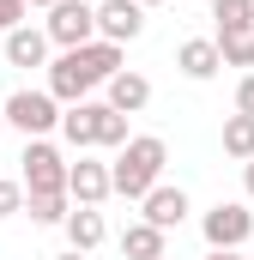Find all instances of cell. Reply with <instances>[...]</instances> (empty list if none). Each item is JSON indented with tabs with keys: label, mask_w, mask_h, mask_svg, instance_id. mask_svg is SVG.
I'll return each mask as SVG.
<instances>
[{
	"label": "cell",
	"mask_w": 254,
	"mask_h": 260,
	"mask_svg": "<svg viewBox=\"0 0 254 260\" xmlns=\"http://www.w3.org/2000/svg\"><path fill=\"white\" fill-rule=\"evenodd\" d=\"M85 6H97V0H85Z\"/></svg>",
	"instance_id": "obj_30"
},
{
	"label": "cell",
	"mask_w": 254,
	"mask_h": 260,
	"mask_svg": "<svg viewBox=\"0 0 254 260\" xmlns=\"http://www.w3.org/2000/svg\"><path fill=\"white\" fill-rule=\"evenodd\" d=\"M73 55H79V67H85V79H91V85H109V79L121 73V49H115V43H103V37H97V43H85V49H73Z\"/></svg>",
	"instance_id": "obj_15"
},
{
	"label": "cell",
	"mask_w": 254,
	"mask_h": 260,
	"mask_svg": "<svg viewBox=\"0 0 254 260\" xmlns=\"http://www.w3.org/2000/svg\"><path fill=\"white\" fill-rule=\"evenodd\" d=\"M139 30H145V6H139V0H97V37H103V43L127 49Z\"/></svg>",
	"instance_id": "obj_6"
},
{
	"label": "cell",
	"mask_w": 254,
	"mask_h": 260,
	"mask_svg": "<svg viewBox=\"0 0 254 260\" xmlns=\"http://www.w3.org/2000/svg\"><path fill=\"white\" fill-rule=\"evenodd\" d=\"M164 242H170V236H164V230H151L145 218L121 230V254H127V260H164Z\"/></svg>",
	"instance_id": "obj_16"
},
{
	"label": "cell",
	"mask_w": 254,
	"mask_h": 260,
	"mask_svg": "<svg viewBox=\"0 0 254 260\" xmlns=\"http://www.w3.org/2000/svg\"><path fill=\"white\" fill-rule=\"evenodd\" d=\"M164 164H170V145L157 133H127V145L115 151V164H109V194L145 200L164 182Z\"/></svg>",
	"instance_id": "obj_1"
},
{
	"label": "cell",
	"mask_w": 254,
	"mask_h": 260,
	"mask_svg": "<svg viewBox=\"0 0 254 260\" xmlns=\"http://www.w3.org/2000/svg\"><path fill=\"white\" fill-rule=\"evenodd\" d=\"M24 12H30L24 0H0V37H6V30H18V24H24Z\"/></svg>",
	"instance_id": "obj_23"
},
{
	"label": "cell",
	"mask_w": 254,
	"mask_h": 260,
	"mask_svg": "<svg viewBox=\"0 0 254 260\" xmlns=\"http://www.w3.org/2000/svg\"><path fill=\"white\" fill-rule=\"evenodd\" d=\"M49 97H55V103H85V97H91V79H85V67H79L73 49H61V55L49 61Z\"/></svg>",
	"instance_id": "obj_9"
},
{
	"label": "cell",
	"mask_w": 254,
	"mask_h": 260,
	"mask_svg": "<svg viewBox=\"0 0 254 260\" xmlns=\"http://www.w3.org/2000/svg\"><path fill=\"white\" fill-rule=\"evenodd\" d=\"M242 188H248V200H254V157L242 164Z\"/></svg>",
	"instance_id": "obj_26"
},
{
	"label": "cell",
	"mask_w": 254,
	"mask_h": 260,
	"mask_svg": "<svg viewBox=\"0 0 254 260\" xmlns=\"http://www.w3.org/2000/svg\"><path fill=\"white\" fill-rule=\"evenodd\" d=\"M24 6H43V12H49V6H55V0H24Z\"/></svg>",
	"instance_id": "obj_28"
},
{
	"label": "cell",
	"mask_w": 254,
	"mask_h": 260,
	"mask_svg": "<svg viewBox=\"0 0 254 260\" xmlns=\"http://www.w3.org/2000/svg\"><path fill=\"white\" fill-rule=\"evenodd\" d=\"M176 67H182V73H188L194 85H206V79H218V43H212V37H188V43H182V49H176Z\"/></svg>",
	"instance_id": "obj_13"
},
{
	"label": "cell",
	"mask_w": 254,
	"mask_h": 260,
	"mask_svg": "<svg viewBox=\"0 0 254 260\" xmlns=\"http://www.w3.org/2000/svg\"><path fill=\"white\" fill-rule=\"evenodd\" d=\"M164 260H170V254H164Z\"/></svg>",
	"instance_id": "obj_32"
},
{
	"label": "cell",
	"mask_w": 254,
	"mask_h": 260,
	"mask_svg": "<svg viewBox=\"0 0 254 260\" xmlns=\"http://www.w3.org/2000/svg\"><path fill=\"white\" fill-rule=\"evenodd\" d=\"M224 157H236V164L254 157V115H230L224 121Z\"/></svg>",
	"instance_id": "obj_17"
},
{
	"label": "cell",
	"mask_w": 254,
	"mask_h": 260,
	"mask_svg": "<svg viewBox=\"0 0 254 260\" xmlns=\"http://www.w3.org/2000/svg\"><path fill=\"white\" fill-rule=\"evenodd\" d=\"M212 43H218V61L224 67H254V30H224Z\"/></svg>",
	"instance_id": "obj_18"
},
{
	"label": "cell",
	"mask_w": 254,
	"mask_h": 260,
	"mask_svg": "<svg viewBox=\"0 0 254 260\" xmlns=\"http://www.w3.org/2000/svg\"><path fill=\"white\" fill-rule=\"evenodd\" d=\"M24 176H18V188L24 194H67V157L49 145V139H24Z\"/></svg>",
	"instance_id": "obj_4"
},
{
	"label": "cell",
	"mask_w": 254,
	"mask_h": 260,
	"mask_svg": "<svg viewBox=\"0 0 254 260\" xmlns=\"http://www.w3.org/2000/svg\"><path fill=\"white\" fill-rule=\"evenodd\" d=\"M24 212H30V224H67L73 200L67 194H24Z\"/></svg>",
	"instance_id": "obj_19"
},
{
	"label": "cell",
	"mask_w": 254,
	"mask_h": 260,
	"mask_svg": "<svg viewBox=\"0 0 254 260\" xmlns=\"http://www.w3.org/2000/svg\"><path fill=\"white\" fill-rule=\"evenodd\" d=\"M67 200L73 206H103L109 200V164H97V157H73L67 164Z\"/></svg>",
	"instance_id": "obj_7"
},
{
	"label": "cell",
	"mask_w": 254,
	"mask_h": 260,
	"mask_svg": "<svg viewBox=\"0 0 254 260\" xmlns=\"http://www.w3.org/2000/svg\"><path fill=\"white\" fill-rule=\"evenodd\" d=\"M97 145H115V151L127 145V115H115L109 103H103V121H97Z\"/></svg>",
	"instance_id": "obj_21"
},
{
	"label": "cell",
	"mask_w": 254,
	"mask_h": 260,
	"mask_svg": "<svg viewBox=\"0 0 254 260\" xmlns=\"http://www.w3.org/2000/svg\"><path fill=\"white\" fill-rule=\"evenodd\" d=\"M236 115H254V73H242V85H236Z\"/></svg>",
	"instance_id": "obj_24"
},
{
	"label": "cell",
	"mask_w": 254,
	"mask_h": 260,
	"mask_svg": "<svg viewBox=\"0 0 254 260\" xmlns=\"http://www.w3.org/2000/svg\"><path fill=\"white\" fill-rule=\"evenodd\" d=\"M139 6H164V0H139Z\"/></svg>",
	"instance_id": "obj_29"
},
{
	"label": "cell",
	"mask_w": 254,
	"mask_h": 260,
	"mask_svg": "<svg viewBox=\"0 0 254 260\" xmlns=\"http://www.w3.org/2000/svg\"><path fill=\"white\" fill-rule=\"evenodd\" d=\"M61 230H67V248H79V254H91V248L109 236V224H103V212H97V206H73Z\"/></svg>",
	"instance_id": "obj_12"
},
{
	"label": "cell",
	"mask_w": 254,
	"mask_h": 260,
	"mask_svg": "<svg viewBox=\"0 0 254 260\" xmlns=\"http://www.w3.org/2000/svg\"><path fill=\"white\" fill-rule=\"evenodd\" d=\"M212 18H218V37L224 30H254V0H212Z\"/></svg>",
	"instance_id": "obj_20"
},
{
	"label": "cell",
	"mask_w": 254,
	"mask_h": 260,
	"mask_svg": "<svg viewBox=\"0 0 254 260\" xmlns=\"http://www.w3.org/2000/svg\"><path fill=\"white\" fill-rule=\"evenodd\" d=\"M12 212H24V188L12 176H0V218H12Z\"/></svg>",
	"instance_id": "obj_22"
},
{
	"label": "cell",
	"mask_w": 254,
	"mask_h": 260,
	"mask_svg": "<svg viewBox=\"0 0 254 260\" xmlns=\"http://www.w3.org/2000/svg\"><path fill=\"white\" fill-rule=\"evenodd\" d=\"M145 103H151V79L133 73V67H121V73L109 79V109H115V115H139Z\"/></svg>",
	"instance_id": "obj_11"
},
{
	"label": "cell",
	"mask_w": 254,
	"mask_h": 260,
	"mask_svg": "<svg viewBox=\"0 0 254 260\" xmlns=\"http://www.w3.org/2000/svg\"><path fill=\"white\" fill-rule=\"evenodd\" d=\"M139 218H145L151 230H164V236H170V230H182V218H188V194H182V188H170V182H157L151 194L139 200Z\"/></svg>",
	"instance_id": "obj_8"
},
{
	"label": "cell",
	"mask_w": 254,
	"mask_h": 260,
	"mask_svg": "<svg viewBox=\"0 0 254 260\" xmlns=\"http://www.w3.org/2000/svg\"><path fill=\"white\" fill-rule=\"evenodd\" d=\"M43 61H49V37L43 30H30V24L6 30V67H43Z\"/></svg>",
	"instance_id": "obj_14"
},
{
	"label": "cell",
	"mask_w": 254,
	"mask_h": 260,
	"mask_svg": "<svg viewBox=\"0 0 254 260\" xmlns=\"http://www.w3.org/2000/svg\"><path fill=\"white\" fill-rule=\"evenodd\" d=\"M206 260H242L236 248H206Z\"/></svg>",
	"instance_id": "obj_25"
},
{
	"label": "cell",
	"mask_w": 254,
	"mask_h": 260,
	"mask_svg": "<svg viewBox=\"0 0 254 260\" xmlns=\"http://www.w3.org/2000/svg\"><path fill=\"white\" fill-rule=\"evenodd\" d=\"M200 230H206V248H242L254 236V212L242 200H218V206L200 218Z\"/></svg>",
	"instance_id": "obj_5"
},
{
	"label": "cell",
	"mask_w": 254,
	"mask_h": 260,
	"mask_svg": "<svg viewBox=\"0 0 254 260\" xmlns=\"http://www.w3.org/2000/svg\"><path fill=\"white\" fill-rule=\"evenodd\" d=\"M0 133H6V121H0Z\"/></svg>",
	"instance_id": "obj_31"
},
{
	"label": "cell",
	"mask_w": 254,
	"mask_h": 260,
	"mask_svg": "<svg viewBox=\"0 0 254 260\" xmlns=\"http://www.w3.org/2000/svg\"><path fill=\"white\" fill-rule=\"evenodd\" d=\"M0 121L18 127L24 139H43V133L61 127V103H55L49 91H30V85H24V91H12V97L0 103Z\"/></svg>",
	"instance_id": "obj_2"
},
{
	"label": "cell",
	"mask_w": 254,
	"mask_h": 260,
	"mask_svg": "<svg viewBox=\"0 0 254 260\" xmlns=\"http://www.w3.org/2000/svg\"><path fill=\"white\" fill-rule=\"evenodd\" d=\"M97 121H103V103H91V97H85V103H67L61 109L67 145H73V151H91V145H97Z\"/></svg>",
	"instance_id": "obj_10"
},
{
	"label": "cell",
	"mask_w": 254,
	"mask_h": 260,
	"mask_svg": "<svg viewBox=\"0 0 254 260\" xmlns=\"http://www.w3.org/2000/svg\"><path fill=\"white\" fill-rule=\"evenodd\" d=\"M55 260H85V254H79V248H67V254H55Z\"/></svg>",
	"instance_id": "obj_27"
},
{
	"label": "cell",
	"mask_w": 254,
	"mask_h": 260,
	"mask_svg": "<svg viewBox=\"0 0 254 260\" xmlns=\"http://www.w3.org/2000/svg\"><path fill=\"white\" fill-rule=\"evenodd\" d=\"M43 37H49L55 49H85V43H97V6H85V0H55L49 18H43Z\"/></svg>",
	"instance_id": "obj_3"
}]
</instances>
